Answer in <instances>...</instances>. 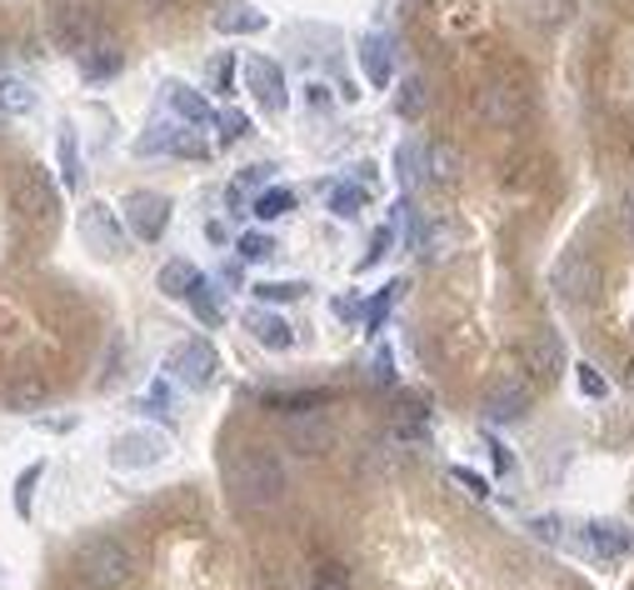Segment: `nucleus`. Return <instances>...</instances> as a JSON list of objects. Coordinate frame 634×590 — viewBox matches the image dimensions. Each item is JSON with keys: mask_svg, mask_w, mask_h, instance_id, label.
<instances>
[{"mask_svg": "<svg viewBox=\"0 0 634 590\" xmlns=\"http://www.w3.org/2000/svg\"><path fill=\"white\" fill-rule=\"evenodd\" d=\"M226 481H230V495H236L245 511H270V505L285 501V466H280V456L265 446L236 450L226 466Z\"/></svg>", "mask_w": 634, "mask_h": 590, "instance_id": "f257e3e1", "label": "nucleus"}, {"mask_svg": "<svg viewBox=\"0 0 634 590\" xmlns=\"http://www.w3.org/2000/svg\"><path fill=\"white\" fill-rule=\"evenodd\" d=\"M70 570H76L80 590H125L130 576H135V556H130L120 540L96 536V540H86V546L76 550Z\"/></svg>", "mask_w": 634, "mask_h": 590, "instance_id": "f03ea898", "label": "nucleus"}, {"mask_svg": "<svg viewBox=\"0 0 634 590\" xmlns=\"http://www.w3.org/2000/svg\"><path fill=\"white\" fill-rule=\"evenodd\" d=\"M165 371H171V381H181L185 391H205V385H216L220 356H216V346H210L205 336H190V340H181V346L165 356Z\"/></svg>", "mask_w": 634, "mask_h": 590, "instance_id": "7ed1b4c3", "label": "nucleus"}, {"mask_svg": "<svg viewBox=\"0 0 634 590\" xmlns=\"http://www.w3.org/2000/svg\"><path fill=\"white\" fill-rule=\"evenodd\" d=\"M120 220H125V230L135 241L155 245L165 230H171V200H165L161 190H130L125 206H120Z\"/></svg>", "mask_w": 634, "mask_h": 590, "instance_id": "20e7f679", "label": "nucleus"}, {"mask_svg": "<svg viewBox=\"0 0 634 590\" xmlns=\"http://www.w3.org/2000/svg\"><path fill=\"white\" fill-rule=\"evenodd\" d=\"M11 206L21 210V220H31V226H51L55 210H61V196H55V186L45 181L41 165H25L11 186Z\"/></svg>", "mask_w": 634, "mask_h": 590, "instance_id": "39448f33", "label": "nucleus"}, {"mask_svg": "<svg viewBox=\"0 0 634 590\" xmlns=\"http://www.w3.org/2000/svg\"><path fill=\"white\" fill-rule=\"evenodd\" d=\"M529 405H535V381L520 375V371H505V375H495V381L484 385L480 411L490 420H520Z\"/></svg>", "mask_w": 634, "mask_h": 590, "instance_id": "423d86ee", "label": "nucleus"}, {"mask_svg": "<svg viewBox=\"0 0 634 590\" xmlns=\"http://www.w3.org/2000/svg\"><path fill=\"white\" fill-rule=\"evenodd\" d=\"M600 281H604L600 261H594V255H584V251L559 255L555 275H549L555 295H559V301H570V306H575V301H594V295H600Z\"/></svg>", "mask_w": 634, "mask_h": 590, "instance_id": "0eeeda50", "label": "nucleus"}, {"mask_svg": "<svg viewBox=\"0 0 634 590\" xmlns=\"http://www.w3.org/2000/svg\"><path fill=\"white\" fill-rule=\"evenodd\" d=\"M520 371L529 375V381H545L555 385L559 375L570 371V356H565V340L555 336V330H535V336L520 346Z\"/></svg>", "mask_w": 634, "mask_h": 590, "instance_id": "6e6552de", "label": "nucleus"}, {"mask_svg": "<svg viewBox=\"0 0 634 590\" xmlns=\"http://www.w3.org/2000/svg\"><path fill=\"white\" fill-rule=\"evenodd\" d=\"M80 241H86V251L110 261V255L125 251V220L106 200H86V210H80Z\"/></svg>", "mask_w": 634, "mask_h": 590, "instance_id": "1a4fd4ad", "label": "nucleus"}, {"mask_svg": "<svg viewBox=\"0 0 634 590\" xmlns=\"http://www.w3.org/2000/svg\"><path fill=\"white\" fill-rule=\"evenodd\" d=\"M171 456V436L161 430H125L110 440V466L116 470H151Z\"/></svg>", "mask_w": 634, "mask_h": 590, "instance_id": "9d476101", "label": "nucleus"}, {"mask_svg": "<svg viewBox=\"0 0 634 590\" xmlns=\"http://www.w3.org/2000/svg\"><path fill=\"white\" fill-rule=\"evenodd\" d=\"M529 106H525V90L510 86V80H490V86H480V121L490 125V131H515V125H525Z\"/></svg>", "mask_w": 634, "mask_h": 590, "instance_id": "9b49d317", "label": "nucleus"}, {"mask_svg": "<svg viewBox=\"0 0 634 590\" xmlns=\"http://www.w3.org/2000/svg\"><path fill=\"white\" fill-rule=\"evenodd\" d=\"M285 440H291L295 456H330L335 450V426L330 416H320V411H300V416H291V426H285Z\"/></svg>", "mask_w": 634, "mask_h": 590, "instance_id": "f8f14e48", "label": "nucleus"}, {"mask_svg": "<svg viewBox=\"0 0 634 590\" xmlns=\"http://www.w3.org/2000/svg\"><path fill=\"white\" fill-rule=\"evenodd\" d=\"M409 245H415V255L425 265H450L455 255L464 251V230L455 226V220H430V226L415 230V241Z\"/></svg>", "mask_w": 634, "mask_h": 590, "instance_id": "ddd939ff", "label": "nucleus"}, {"mask_svg": "<svg viewBox=\"0 0 634 590\" xmlns=\"http://www.w3.org/2000/svg\"><path fill=\"white\" fill-rule=\"evenodd\" d=\"M245 90L270 110V116H280V110L291 106V90H285V70H280L275 61H265V55H250V61H245Z\"/></svg>", "mask_w": 634, "mask_h": 590, "instance_id": "4468645a", "label": "nucleus"}, {"mask_svg": "<svg viewBox=\"0 0 634 590\" xmlns=\"http://www.w3.org/2000/svg\"><path fill=\"white\" fill-rule=\"evenodd\" d=\"M584 546H590L594 560H604V566H614V560H624L634 550V531L620 521H590L584 525Z\"/></svg>", "mask_w": 634, "mask_h": 590, "instance_id": "2eb2a0df", "label": "nucleus"}, {"mask_svg": "<svg viewBox=\"0 0 634 590\" xmlns=\"http://www.w3.org/2000/svg\"><path fill=\"white\" fill-rule=\"evenodd\" d=\"M140 155H190V161H200L205 155V141L195 131H181V125H155L151 135H140L135 141Z\"/></svg>", "mask_w": 634, "mask_h": 590, "instance_id": "dca6fc26", "label": "nucleus"}, {"mask_svg": "<svg viewBox=\"0 0 634 590\" xmlns=\"http://www.w3.org/2000/svg\"><path fill=\"white\" fill-rule=\"evenodd\" d=\"M425 175H430L435 186H445V190L460 186V181H464V155L455 151L450 141H430V145H425Z\"/></svg>", "mask_w": 634, "mask_h": 590, "instance_id": "f3484780", "label": "nucleus"}, {"mask_svg": "<svg viewBox=\"0 0 634 590\" xmlns=\"http://www.w3.org/2000/svg\"><path fill=\"white\" fill-rule=\"evenodd\" d=\"M245 330H250V336H255L265 350H291V346H295L291 320H280L275 310H265V306L250 310V316H245Z\"/></svg>", "mask_w": 634, "mask_h": 590, "instance_id": "a211bd4d", "label": "nucleus"}, {"mask_svg": "<svg viewBox=\"0 0 634 590\" xmlns=\"http://www.w3.org/2000/svg\"><path fill=\"white\" fill-rule=\"evenodd\" d=\"M165 106H171L185 125H210V121H216V116H210V106H205L200 90L181 86V80H171V86H165Z\"/></svg>", "mask_w": 634, "mask_h": 590, "instance_id": "6ab92c4d", "label": "nucleus"}, {"mask_svg": "<svg viewBox=\"0 0 634 590\" xmlns=\"http://www.w3.org/2000/svg\"><path fill=\"white\" fill-rule=\"evenodd\" d=\"M360 66H365V80L375 90H385L390 80H395V61H390V45L380 41V35H365V41H360Z\"/></svg>", "mask_w": 634, "mask_h": 590, "instance_id": "aec40b11", "label": "nucleus"}, {"mask_svg": "<svg viewBox=\"0 0 634 590\" xmlns=\"http://www.w3.org/2000/svg\"><path fill=\"white\" fill-rule=\"evenodd\" d=\"M330 401H335L330 391H270V395H260V405H270V411H285V416L320 411V405H330Z\"/></svg>", "mask_w": 634, "mask_h": 590, "instance_id": "412c9836", "label": "nucleus"}, {"mask_svg": "<svg viewBox=\"0 0 634 590\" xmlns=\"http://www.w3.org/2000/svg\"><path fill=\"white\" fill-rule=\"evenodd\" d=\"M125 66V51H116V45H86L80 51V70H86V80H110L116 70Z\"/></svg>", "mask_w": 634, "mask_h": 590, "instance_id": "4be33fe9", "label": "nucleus"}, {"mask_svg": "<svg viewBox=\"0 0 634 590\" xmlns=\"http://www.w3.org/2000/svg\"><path fill=\"white\" fill-rule=\"evenodd\" d=\"M195 281H200V271H195L190 261H165V265H161V275H155L161 295H171V301H185Z\"/></svg>", "mask_w": 634, "mask_h": 590, "instance_id": "5701e85b", "label": "nucleus"}, {"mask_svg": "<svg viewBox=\"0 0 634 590\" xmlns=\"http://www.w3.org/2000/svg\"><path fill=\"white\" fill-rule=\"evenodd\" d=\"M35 110V90L21 76H0V116H31Z\"/></svg>", "mask_w": 634, "mask_h": 590, "instance_id": "b1692460", "label": "nucleus"}, {"mask_svg": "<svg viewBox=\"0 0 634 590\" xmlns=\"http://www.w3.org/2000/svg\"><path fill=\"white\" fill-rule=\"evenodd\" d=\"M185 306H190L195 316L205 320V326H220V320H226V306H220V301H216V285L205 281V275L190 285V295H185Z\"/></svg>", "mask_w": 634, "mask_h": 590, "instance_id": "393cba45", "label": "nucleus"}, {"mask_svg": "<svg viewBox=\"0 0 634 590\" xmlns=\"http://www.w3.org/2000/svg\"><path fill=\"white\" fill-rule=\"evenodd\" d=\"M216 31H220V35H255V31H265V11H250V6H230V11L216 15Z\"/></svg>", "mask_w": 634, "mask_h": 590, "instance_id": "a878e982", "label": "nucleus"}, {"mask_svg": "<svg viewBox=\"0 0 634 590\" xmlns=\"http://www.w3.org/2000/svg\"><path fill=\"white\" fill-rule=\"evenodd\" d=\"M395 110L405 116V121H419V116L430 110V90H425V80H419V76H405V80H400Z\"/></svg>", "mask_w": 634, "mask_h": 590, "instance_id": "bb28decb", "label": "nucleus"}, {"mask_svg": "<svg viewBox=\"0 0 634 590\" xmlns=\"http://www.w3.org/2000/svg\"><path fill=\"white\" fill-rule=\"evenodd\" d=\"M305 291H310L305 281H260L255 301H260V306H285V301H300Z\"/></svg>", "mask_w": 634, "mask_h": 590, "instance_id": "cd10ccee", "label": "nucleus"}, {"mask_svg": "<svg viewBox=\"0 0 634 590\" xmlns=\"http://www.w3.org/2000/svg\"><path fill=\"white\" fill-rule=\"evenodd\" d=\"M55 155H61L65 190H76V186H80V145H76V131H61V141H55Z\"/></svg>", "mask_w": 634, "mask_h": 590, "instance_id": "c85d7f7f", "label": "nucleus"}, {"mask_svg": "<svg viewBox=\"0 0 634 590\" xmlns=\"http://www.w3.org/2000/svg\"><path fill=\"white\" fill-rule=\"evenodd\" d=\"M140 411H145V416H155V420H171V416H175V391H171V381H155L151 391L140 395Z\"/></svg>", "mask_w": 634, "mask_h": 590, "instance_id": "c756f323", "label": "nucleus"}, {"mask_svg": "<svg viewBox=\"0 0 634 590\" xmlns=\"http://www.w3.org/2000/svg\"><path fill=\"white\" fill-rule=\"evenodd\" d=\"M291 210H295V190H285V186L260 190V200H255V216L260 220H280V216H291Z\"/></svg>", "mask_w": 634, "mask_h": 590, "instance_id": "7c9ffc66", "label": "nucleus"}, {"mask_svg": "<svg viewBox=\"0 0 634 590\" xmlns=\"http://www.w3.org/2000/svg\"><path fill=\"white\" fill-rule=\"evenodd\" d=\"M365 190H360V186H335L330 190V216H340V220H356L360 216V210H365Z\"/></svg>", "mask_w": 634, "mask_h": 590, "instance_id": "2f4dec72", "label": "nucleus"}, {"mask_svg": "<svg viewBox=\"0 0 634 590\" xmlns=\"http://www.w3.org/2000/svg\"><path fill=\"white\" fill-rule=\"evenodd\" d=\"M41 476H45V466L35 460V466L21 470V481H15V515H25V521H31V505H35V485H41Z\"/></svg>", "mask_w": 634, "mask_h": 590, "instance_id": "473e14b6", "label": "nucleus"}, {"mask_svg": "<svg viewBox=\"0 0 634 590\" xmlns=\"http://www.w3.org/2000/svg\"><path fill=\"white\" fill-rule=\"evenodd\" d=\"M400 291H405V285H400V281H390L385 291H380L375 301H370V310H365V330H380V326H385V316H390V310H395Z\"/></svg>", "mask_w": 634, "mask_h": 590, "instance_id": "72a5a7b5", "label": "nucleus"}, {"mask_svg": "<svg viewBox=\"0 0 634 590\" xmlns=\"http://www.w3.org/2000/svg\"><path fill=\"white\" fill-rule=\"evenodd\" d=\"M395 165H400V186L415 190V186H419V175H425V171H419V145H415V141L400 145V151H395Z\"/></svg>", "mask_w": 634, "mask_h": 590, "instance_id": "f704fd0d", "label": "nucleus"}, {"mask_svg": "<svg viewBox=\"0 0 634 590\" xmlns=\"http://www.w3.org/2000/svg\"><path fill=\"white\" fill-rule=\"evenodd\" d=\"M236 251H240V261H270V255H275V241L260 236V230H250V236L236 241Z\"/></svg>", "mask_w": 634, "mask_h": 590, "instance_id": "c9c22d12", "label": "nucleus"}, {"mask_svg": "<svg viewBox=\"0 0 634 590\" xmlns=\"http://www.w3.org/2000/svg\"><path fill=\"white\" fill-rule=\"evenodd\" d=\"M216 125H220V145H236V141H245V135H250V121L240 116V110H226V116H216Z\"/></svg>", "mask_w": 634, "mask_h": 590, "instance_id": "e433bc0d", "label": "nucleus"}, {"mask_svg": "<svg viewBox=\"0 0 634 590\" xmlns=\"http://www.w3.org/2000/svg\"><path fill=\"white\" fill-rule=\"evenodd\" d=\"M575 385H580V395H590V401H604V395H610V381H604L594 365H580V371H575Z\"/></svg>", "mask_w": 634, "mask_h": 590, "instance_id": "4c0bfd02", "label": "nucleus"}, {"mask_svg": "<svg viewBox=\"0 0 634 590\" xmlns=\"http://www.w3.org/2000/svg\"><path fill=\"white\" fill-rule=\"evenodd\" d=\"M210 86H216V96H230V90H236V55L230 51L210 66Z\"/></svg>", "mask_w": 634, "mask_h": 590, "instance_id": "58836bf2", "label": "nucleus"}, {"mask_svg": "<svg viewBox=\"0 0 634 590\" xmlns=\"http://www.w3.org/2000/svg\"><path fill=\"white\" fill-rule=\"evenodd\" d=\"M529 531L539 540H549V546H559L565 540V515H539V521H529Z\"/></svg>", "mask_w": 634, "mask_h": 590, "instance_id": "ea45409f", "label": "nucleus"}, {"mask_svg": "<svg viewBox=\"0 0 634 590\" xmlns=\"http://www.w3.org/2000/svg\"><path fill=\"white\" fill-rule=\"evenodd\" d=\"M450 481H455V485H464V491H470L474 501H484V495H490L484 476H474V470H464V466H455V470H450Z\"/></svg>", "mask_w": 634, "mask_h": 590, "instance_id": "a19ab883", "label": "nucleus"}, {"mask_svg": "<svg viewBox=\"0 0 634 590\" xmlns=\"http://www.w3.org/2000/svg\"><path fill=\"white\" fill-rule=\"evenodd\" d=\"M390 245H395V226H380L375 236H370V251H365V265H375L380 255L390 251Z\"/></svg>", "mask_w": 634, "mask_h": 590, "instance_id": "79ce46f5", "label": "nucleus"}, {"mask_svg": "<svg viewBox=\"0 0 634 590\" xmlns=\"http://www.w3.org/2000/svg\"><path fill=\"white\" fill-rule=\"evenodd\" d=\"M370 381H375V385H395V356H390V350H380V356H375V365H370Z\"/></svg>", "mask_w": 634, "mask_h": 590, "instance_id": "37998d69", "label": "nucleus"}, {"mask_svg": "<svg viewBox=\"0 0 634 590\" xmlns=\"http://www.w3.org/2000/svg\"><path fill=\"white\" fill-rule=\"evenodd\" d=\"M305 106H310V110H330V106H335L330 86H320V80H310V86H305Z\"/></svg>", "mask_w": 634, "mask_h": 590, "instance_id": "c03bdc74", "label": "nucleus"}, {"mask_svg": "<svg viewBox=\"0 0 634 590\" xmlns=\"http://www.w3.org/2000/svg\"><path fill=\"white\" fill-rule=\"evenodd\" d=\"M41 401H45L41 385H15V391H11V405H15V411H25V405H41Z\"/></svg>", "mask_w": 634, "mask_h": 590, "instance_id": "a18cd8bd", "label": "nucleus"}, {"mask_svg": "<svg viewBox=\"0 0 634 590\" xmlns=\"http://www.w3.org/2000/svg\"><path fill=\"white\" fill-rule=\"evenodd\" d=\"M335 316H340V320H356L360 316V295H335Z\"/></svg>", "mask_w": 634, "mask_h": 590, "instance_id": "49530a36", "label": "nucleus"}, {"mask_svg": "<svg viewBox=\"0 0 634 590\" xmlns=\"http://www.w3.org/2000/svg\"><path fill=\"white\" fill-rule=\"evenodd\" d=\"M484 446H490V460H495V470H515V456H510V450H505V446H500V440H495V436L484 440Z\"/></svg>", "mask_w": 634, "mask_h": 590, "instance_id": "de8ad7c7", "label": "nucleus"}, {"mask_svg": "<svg viewBox=\"0 0 634 590\" xmlns=\"http://www.w3.org/2000/svg\"><path fill=\"white\" fill-rule=\"evenodd\" d=\"M620 226H624V236H630V241H634V196L624 200V210H620Z\"/></svg>", "mask_w": 634, "mask_h": 590, "instance_id": "09e8293b", "label": "nucleus"}, {"mask_svg": "<svg viewBox=\"0 0 634 590\" xmlns=\"http://www.w3.org/2000/svg\"><path fill=\"white\" fill-rule=\"evenodd\" d=\"M624 385H630V391H634V356H630V361H624Z\"/></svg>", "mask_w": 634, "mask_h": 590, "instance_id": "8fccbe9b", "label": "nucleus"}, {"mask_svg": "<svg viewBox=\"0 0 634 590\" xmlns=\"http://www.w3.org/2000/svg\"><path fill=\"white\" fill-rule=\"evenodd\" d=\"M151 6H175V0H151Z\"/></svg>", "mask_w": 634, "mask_h": 590, "instance_id": "3c124183", "label": "nucleus"}, {"mask_svg": "<svg viewBox=\"0 0 634 590\" xmlns=\"http://www.w3.org/2000/svg\"><path fill=\"white\" fill-rule=\"evenodd\" d=\"M409 6H430V0H409Z\"/></svg>", "mask_w": 634, "mask_h": 590, "instance_id": "603ef678", "label": "nucleus"}]
</instances>
